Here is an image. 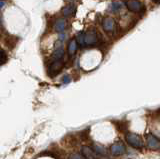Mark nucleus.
<instances>
[{
  "label": "nucleus",
  "instance_id": "nucleus-1",
  "mask_svg": "<svg viewBox=\"0 0 160 159\" xmlns=\"http://www.w3.org/2000/svg\"><path fill=\"white\" fill-rule=\"evenodd\" d=\"M126 140L133 147L140 148L143 146V139L136 133H128L126 136Z\"/></svg>",
  "mask_w": 160,
  "mask_h": 159
},
{
  "label": "nucleus",
  "instance_id": "nucleus-2",
  "mask_svg": "<svg viewBox=\"0 0 160 159\" xmlns=\"http://www.w3.org/2000/svg\"><path fill=\"white\" fill-rule=\"evenodd\" d=\"M125 5H126L129 11L134 13L141 12V10L143 9V4L141 2H139L138 0H127Z\"/></svg>",
  "mask_w": 160,
  "mask_h": 159
},
{
  "label": "nucleus",
  "instance_id": "nucleus-3",
  "mask_svg": "<svg viewBox=\"0 0 160 159\" xmlns=\"http://www.w3.org/2000/svg\"><path fill=\"white\" fill-rule=\"evenodd\" d=\"M97 42V34L95 30H90L84 34V44L85 45H94Z\"/></svg>",
  "mask_w": 160,
  "mask_h": 159
},
{
  "label": "nucleus",
  "instance_id": "nucleus-4",
  "mask_svg": "<svg viewBox=\"0 0 160 159\" xmlns=\"http://www.w3.org/2000/svg\"><path fill=\"white\" fill-rule=\"evenodd\" d=\"M102 27L106 32H112L115 29V21L111 17H105L102 21Z\"/></svg>",
  "mask_w": 160,
  "mask_h": 159
},
{
  "label": "nucleus",
  "instance_id": "nucleus-5",
  "mask_svg": "<svg viewBox=\"0 0 160 159\" xmlns=\"http://www.w3.org/2000/svg\"><path fill=\"white\" fill-rule=\"evenodd\" d=\"M110 151L114 155H121V154L125 153V147L121 143H115L110 147Z\"/></svg>",
  "mask_w": 160,
  "mask_h": 159
},
{
  "label": "nucleus",
  "instance_id": "nucleus-6",
  "mask_svg": "<svg viewBox=\"0 0 160 159\" xmlns=\"http://www.w3.org/2000/svg\"><path fill=\"white\" fill-rule=\"evenodd\" d=\"M63 67V62L61 60H55L49 68V72L51 74H56L61 70V68Z\"/></svg>",
  "mask_w": 160,
  "mask_h": 159
},
{
  "label": "nucleus",
  "instance_id": "nucleus-7",
  "mask_svg": "<svg viewBox=\"0 0 160 159\" xmlns=\"http://www.w3.org/2000/svg\"><path fill=\"white\" fill-rule=\"evenodd\" d=\"M81 151H82L84 158H86V159H96V156H95L94 151L90 147L83 146L82 149H81Z\"/></svg>",
  "mask_w": 160,
  "mask_h": 159
},
{
  "label": "nucleus",
  "instance_id": "nucleus-8",
  "mask_svg": "<svg viewBox=\"0 0 160 159\" xmlns=\"http://www.w3.org/2000/svg\"><path fill=\"white\" fill-rule=\"evenodd\" d=\"M65 27H66V21H65L63 18L58 19L54 24V30L56 32H63Z\"/></svg>",
  "mask_w": 160,
  "mask_h": 159
},
{
  "label": "nucleus",
  "instance_id": "nucleus-9",
  "mask_svg": "<svg viewBox=\"0 0 160 159\" xmlns=\"http://www.w3.org/2000/svg\"><path fill=\"white\" fill-rule=\"evenodd\" d=\"M147 145L149 148H157L159 147V142L153 135H149L147 138Z\"/></svg>",
  "mask_w": 160,
  "mask_h": 159
},
{
  "label": "nucleus",
  "instance_id": "nucleus-10",
  "mask_svg": "<svg viewBox=\"0 0 160 159\" xmlns=\"http://www.w3.org/2000/svg\"><path fill=\"white\" fill-rule=\"evenodd\" d=\"M63 55H64V49L62 47H58L53 52V59L54 60H61Z\"/></svg>",
  "mask_w": 160,
  "mask_h": 159
},
{
  "label": "nucleus",
  "instance_id": "nucleus-11",
  "mask_svg": "<svg viewBox=\"0 0 160 159\" xmlns=\"http://www.w3.org/2000/svg\"><path fill=\"white\" fill-rule=\"evenodd\" d=\"M74 11H75L74 5H67V6H65L62 9V14H63L64 16L68 17V16H71L72 14L74 13Z\"/></svg>",
  "mask_w": 160,
  "mask_h": 159
},
{
  "label": "nucleus",
  "instance_id": "nucleus-12",
  "mask_svg": "<svg viewBox=\"0 0 160 159\" xmlns=\"http://www.w3.org/2000/svg\"><path fill=\"white\" fill-rule=\"evenodd\" d=\"M76 50H77V42H76V40L73 39V40L70 41L69 45H68V52L70 55H73V54L76 52Z\"/></svg>",
  "mask_w": 160,
  "mask_h": 159
},
{
  "label": "nucleus",
  "instance_id": "nucleus-13",
  "mask_svg": "<svg viewBox=\"0 0 160 159\" xmlns=\"http://www.w3.org/2000/svg\"><path fill=\"white\" fill-rule=\"evenodd\" d=\"M123 7V3L120 1H114L111 4V10L112 11H118Z\"/></svg>",
  "mask_w": 160,
  "mask_h": 159
},
{
  "label": "nucleus",
  "instance_id": "nucleus-14",
  "mask_svg": "<svg viewBox=\"0 0 160 159\" xmlns=\"http://www.w3.org/2000/svg\"><path fill=\"white\" fill-rule=\"evenodd\" d=\"M93 148H94V150L96 153L102 154V155H105V154H106V149L101 145H97V144H95Z\"/></svg>",
  "mask_w": 160,
  "mask_h": 159
},
{
  "label": "nucleus",
  "instance_id": "nucleus-15",
  "mask_svg": "<svg viewBox=\"0 0 160 159\" xmlns=\"http://www.w3.org/2000/svg\"><path fill=\"white\" fill-rule=\"evenodd\" d=\"M77 42L80 45H85L84 44V33H80L77 36Z\"/></svg>",
  "mask_w": 160,
  "mask_h": 159
},
{
  "label": "nucleus",
  "instance_id": "nucleus-16",
  "mask_svg": "<svg viewBox=\"0 0 160 159\" xmlns=\"http://www.w3.org/2000/svg\"><path fill=\"white\" fill-rule=\"evenodd\" d=\"M70 159H83V157L80 154H73Z\"/></svg>",
  "mask_w": 160,
  "mask_h": 159
},
{
  "label": "nucleus",
  "instance_id": "nucleus-17",
  "mask_svg": "<svg viewBox=\"0 0 160 159\" xmlns=\"http://www.w3.org/2000/svg\"><path fill=\"white\" fill-rule=\"evenodd\" d=\"M70 80H71V79H70V77L67 75V76H64V78H63V83H68V82H70Z\"/></svg>",
  "mask_w": 160,
  "mask_h": 159
},
{
  "label": "nucleus",
  "instance_id": "nucleus-18",
  "mask_svg": "<svg viewBox=\"0 0 160 159\" xmlns=\"http://www.w3.org/2000/svg\"><path fill=\"white\" fill-rule=\"evenodd\" d=\"M4 5H5V1H2L1 0V1H0V9H1Z\"/></svg>",
  "mask_w": 160,
  "mask_h": 159
},
{
  "label": "nucleus",
  "instance_id": "nucleus-19",
  "mask_svg": "<svg viewBox=\"0 0 160 159\" xmlns=\"http://www.w3.org/2000/svg\"><path fill=\"white\" fill-rule=\"evenodd\" d=\"M0 31H1V27H0Z\"/></svg>",
  "mask_w": 160,
  "mask_h": 159
},
{
  "label": "nucleus",
  "instance_id": "nucleus-20",
  "mask_svg": "<svg viewBox=\"0 0 160 159\" xmlns=\"http://www.w3.org/2000/svg\"><path fill=\"white\" fill-rule=\"evenodd\" d=\"M67 1H70V0H67Z\"/></svg>",
  "mask_w": 160,
  "mask_h": 159
}]
</instances>
